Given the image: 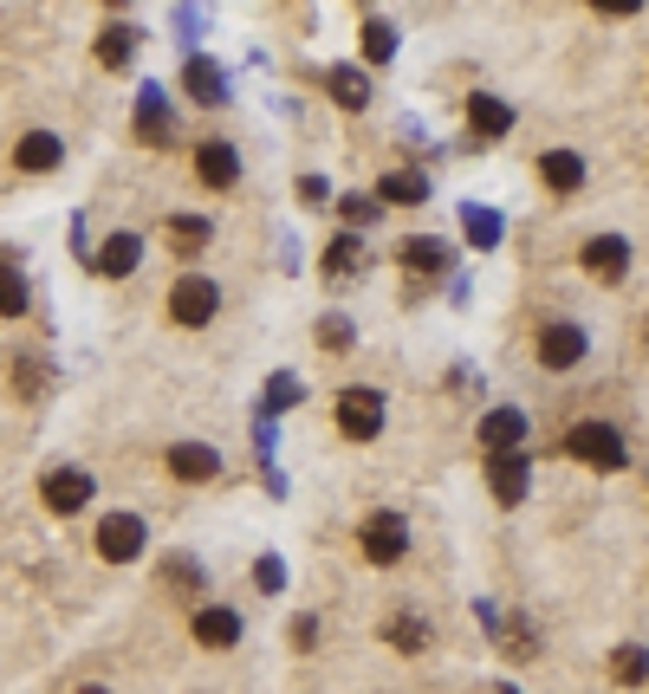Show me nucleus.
I'll list each match as a JSON object with an SVG mask.
<instances>
[{"mask_svg":"<svg viewBox=\"0 0 649 694\" xmlns=\"http://www.w3.org/2000/svg\"><path fill=\"white\" fill-rule=\"evenodd\" d=\"M299 403V377H273L267 383V410H292Z\"/></svg>","mask_w":649,"mask_h":694,"instance_id":"obj_33","label":"nucleus"},{"mask_svg":"<svg viewBox=\"0 0 649 694\" xmlns=\"http://www.w3.org/2000/svg\"><path fill=\"white\" fill-rule=\"evenodd\" d=\"M338 428L351 435V441H377L383 435V396L377 390H338Z\"/></svg>","mask_w":649,"mask_h":694,"instance_id":"obj_5","label":"nucleus"},{"mask_svg":"<svg viewBox=\"0 0 649 694\" xmlns=\"http://www.w3.org/2000/svg\"><path fill=\"white\" fill-rule=\"evenodd\" d=\"M644 338H649V325H644Z\"/></svg>","mask_w":649,"mask_h":694,"instance_id":"obj_36","label":"nucleus"},{"mask_svg":"<svg viewBox=\"0 0 649 694\" xmlns=\"http://www.w3.org/2000/svg\"><path fill=\"white\" fill-rule=\"evenodd\" d=\"M40 500H46L53 513H78V506H91V474H85V468H53V474L40 481Z\"/></svg>","mask_w":649,"mask_h":694,"instance_id":"obj_10","label":"nucleus"},{"mask_svg":"<svg viewBox=\"0 0 649 694\" xmlns=\"http://www.w3.org/2000/svg\"><path fill=\"white\" fill-rule=\"evenodd\" d=\"M209 221L202 214H169V247H176V260H189V254H202L209 247Z\"/></svg>","mask_w":649,"mask_h":694,"instance_id":"obj_23","label":"nucleus"},{"mask_svg":"<svg viewBox=\"0 0 649 694\" xmlns=\"http://www.w3.org/2000/svg\"><path fill=\"white\" fill-rule=\"evenodd\" d=\"M215 312H221V286L215 279L189 273V279L169 286V318H176V325H209Z\"/></svg>","mask_w":649,"mask_h":694,"instance_id":"obj_2","label":"nucleus"},{"mask_svg":"<svg viewBox=\"0 0 649 694\" xmlns=\"http://www.w3.org/2000/svg\"><path fill=\"white\" fill-rule=\"evenodd\" d=\"M137 46H144V33H137V26H104V33H98V66L124 71L131 59H137Z\"/></svg>","mask_w":649,"mask_h":694,"instance_id":"obj_20","label":"nucleus"},{"mask_svg":"<svg viewBox=\"0 0 649 694\" xmlns=\"http://www.w3.org/2000/svg\"><path fill=\"white\" fill-rule=\"evenodd\" d=\"M325 91H332V104H345V111H363V104H370V85H363V71H351V66L325 71Z\"/></svg>","mask_w":649,"mask_h":694,"instance_id":"obj_24","label":"nucleus"},{"mask_svg":"<svg viewBox=\"0 0 649 694\" xmlns=\"http://www.w3.org/2000/svg\"><path fill=\"white\" fill-rule=\"evenodd\" d=\"M13 163H20L26 176H46V169H59V163H66V143L53 137V131H26L20 149H13Z\"/></svg>","mask_w":649,"mask_h":694,"instance_id":"obj_16","label":"nucleus"},{"mask_svg":"<svg viewBox=\"0 0 649 694\" xmlns=\"http://www.w3.org/2000/svg\"><path fill=\"white\" fill-rule=\"evenodd\" d=\"M396 260H403V267H410V273H441V267H448V247H441V240H435V234H410V240H403V247H396Z\"/></svg>","mask_w":649,"mask_h":694,"instance_id":"obj_21","label":"nucleus"},{"mask_svg":"<svg viewBox=\"0 0 649 694\" xmlns=\"http://www.w3.org/2000/svg\"><path fill=\"white\" fill-rule=\"evenodd\" d=\"M195 176H202V189H234L240 182V149L227 137L195 143Z\"/></svg>","mask_w":649,"mask_h":694,"instance_id":"obj_7","label":"nucleus"},{"mask_svg":"<svg viewBox=\"0 0 649 694\" xmlns=\"http://www.w3.org/2000/svg\"><path fill=\"white\" fill-rule=\"evenodd\" d=\"M182 91H189L195 104H221V98H227V71H221L215 59H189V66H182Z\"/></svg>","mask_w":649,"mask_h":694,"instance_id":"obj_19","label":"nucleus"},{"mask_svg":"<svg viewBox=\"0 0 649 694\" xmlns=\"http://www.w3.org/2000/svg\"><path fill=\"white\" fill-rule=\"evenodd\" d=\"M526 481H533V461L513 448V455H488V486H494V500L501 506H519L526 500Z\"/></svg>","mask_w":649,"mask_h":694,"instance_id":"obj_9","label":"nucleus"},{"mask_svg":"<svg viewBox=\"0 0 649 694\" xmlns=\"http://www.w3.org/2000/svg\"><path fill=\"white\" fill-rule=\"evenodd\" d=\"M611 675H617L624 689H644V682H649V649H644V642H624V649L611 656Z\"/></svg>","mask_w":649,"mask_h":694,"instance_id":"obj_28","label":"nucleus"},{"mask_svg":"<svg viewBox=\"0 0 649 694\" xmlns=\"http://www.w3.org/2000/svg\"><path fill=\"white\" fill-rule=\"evenodd\" d=\"M363 59H370V66L396 59V26H383V20H363Z\"/></svg>","mask_w":649,"mask_h":694,"instance_id":"obj_30","label":"nucleus"},{"mask_svg":"<svg viewBox=\"0 0 649 694\" xmlns=\"http://www.w3.org/2000/svg\"><path fill=\"white\" fill-rule=\"evenodd\" d=\"M377 195L396 202V209H416V202H429V176H423V169H396V176L377 182Z\"/></svg>","mask_w":649,"mask_h":694,"instance_id":"obj_22","label":"nucleus"},{"mask_svg":"<svg viewBox=\"0 0 649 694\" xmlns=\"http://www.w3.org/2000/svg\"><path fill=\"white\" fill-rule=\"evenodd\" d=\"M195 642H202V649H234V642H240V611L202 604V611H195Z\"/></svg>","mask_w":649,"mask_h":694,"instance_id":"obj_14","label":"nucleus"},{"mask_svg":"<svg viewBox=\"0 0 649 694\" xmlns=\"http://www.w3.org/2000/svg\"><path fill=\"white\" fill-rule=\"evenodd\" d=\"M137 137H144L149 149H163V143H169V111H163V91H156V85H149L144 104H137Z\"/></svg>","mask_w":649,"mask_h":694,"instance_id":"obj_26","label":"nucleus"},{"mask_svg":"<svg viewBox=\"0 0 649 694\" xmlns=\"http://www.w3.org/2000/svg\"><path fill=\"white\" fill-rule=\"evenodd\" d=\"M383 642H396L403 656H423V649H429V624H423V617H390V624H383Z\"/></svg>","mask_w":649,"mask_h":694,"instance_id":"obj_29","label":"nucleus"},{"mask_svg":"<svg viewBox=\"0 0 649 694\" xmlns=\"http://www.w3.org/2000/svg\"><path fill=\"white\" fill-rule=\"evenodd\" d=\"M566 455L584 461V468H597V474H617L630 455H624V435L611 428V422H572L566 428Z\"/></svg>","mask_w":649,"mask_h":694,"instance_id":"obj_1","label":"nucleus"},{"mask_svg":"<svg viewBox=\"0 0 649 694\" xmlns=\"http://www.w3.org/2000/svg\"><path fill=\"white\" fill-rule=\"evenodd\" d=\"M578 260H584V273H591V279H604V286H611V279L630 273V240H624V234H591Z\"/></svg>","mask_w":649,"mask_h":694,"instance_id":"obj_8","label":"nucleus"},{"mask_svg":"<svg viewBox=\"0 0 649 694\" xmlns=\"http://www.w3.org/2000/svg\"><path fill=\"white\" fill-rule=\"evenodd\" d=\"M137 552H144V519H137V513H104V519H98V558L131 564Z\"/></svg>","mask_w":649,"mask_h":694,"instance_id":"obj_6","label":"nucleus"},{"mask_svg":"<svg viewBox=\"0 0 649 694\" xmlns=\"http://www.w3.org/2000/svg\"><path fill=\"white\" fill-rule=\"evenodd\" d=\"M254 584H260V591H280V584H287V564H280V558H260Z\"/></svg>","mask_w":649,"mask_h":694,"instance_id":"obj_34","label":"nucleus"},{"mask_svg":"<svg viewBox=\"0 0 649 694\" xmlns=\"http://www.w3.org/2000/svg\"><path fill=\"white\" fill-rule=\"evenodd\" d=\"M318 345H351V325H345V318H325V325H318Z\"/></svg>","mask_w":649,"mask_h":694,"instance_id":"obj_35","label":"nucleus"},{"mask_svg":"<svg viewBox=\"0 0 649 694\" xmlns=\"http://www.w3.org/2000/svg\"><path fill=\"white\" fill-rule=\"evenodd\" d=\"M539 182H546L552 195H578V189H584V156H578V149H546V156H539Z\"/></svg>","mask_w":649,"mask_h":694,"instance_id":"obj_13","label":"nucleus"},{"mask_svg":"<svg viewBox=\"0 0 649 694\" xmlns=\"http://www.w3.org/2000/svg\"><path fill=\"white\" fill-rule=\"evenodd\" d=\"M137 260H144V240H137L131 227H124V234H111V240L98 247V273H104V279H131V273H137Z\"/></svg>","mask_w":649,"mask_h":694,"instance_id":"obj_17","label":"nucleus"},{"mask_svg":"<svg viewBox=\"0 0 649 694\" xmlns=\"http://www.w3.org/2000/svg\"><path fill=\"white\" fill-rule=\"evenodd\" d=\"M481 624H488V636L506 649V662H533V656H539V629L526 624L519 611H494V604H481Z\"/></svg>","mask_w":649,"mask_h":694,"instance_id":"obj_4","label":"nucleus"},{"mask_svg":"<svg viewBox=\"0 0 649 694\" xmlns=\"http://www.w3.org/2000/svg\"><path fill=\"white\" fill-rule=\"evenodd\" d=\"M468 131H474L481 143L506 137V131H513V104L494 98V91H474V98H468Z\"/></svg>","mask_w":649,"mask_h":694,"instance_id":"obj_12","label":"nucleus"},{"mask_svg":"<svg viewBox=\"0 0 649 694\" xmlns=\"http://www.w3.org/2000/svg\"><path fill=\"white\" fill-rule=\"evenodd\" d=\"M358 546H363L370 564H396V558L410 552V519H403V513H370L363 533H358Z\"/></svg>","mask_w":649,"mask_h":694,"instance_id":"obj_3","label":"nucleus"},{"mask_svg":"<svg viewBox=\"0 0 649 694\" xmlns=\"http://www.w3.org/2000/svg\"><path fill=\"white\" fill-rule=\"evenodd\" d=\"M363 267V240L358 234H338L332 247H325V279H351Z\"/></svg>","mask_w":649,"mask_h":694,"instance_id":"obj_27","label":"nucleus"},{"mask_svg":"<svg viewBox=\"0 0 649 694\" xmlns=\"http://www.w3.org/2000/svg\"><path fill=\"white\" fill-rule=\"evenodd\" d=\"M13 390H20V396H46V390H53V370H46L40 357H20V363H13Z\"/></svg>","mask_w":649,"mask_h":694,"instance_id":"obj_31","label":"nucleus"},{"mask_svg":"<svg viewBox=\"0 0 649 694\" xmlns=\"http://www.w3.org/2000/svg\"><path fill=\"white\" fill-rule=\"evenodd\" d=\"M461 227H468V240H474V247H501V214L468 209V214H461Z\"/></svg>","mask_w":649,"mask_h":694,"instance_id":"obj_32","label":"nucleus"},{"mask_svg":"<svg viewBox=\"0 0 649 694\" xmlns=\"http://www.w3.org/2000/svg\"><path fill=\"white\" fill-rule=\"evenodd\" d=\"M169 474H176V481H215L221 455L209 441H176V448H169Z\"/></svg>","mask_w":649,"mask_h":694,"instance_id":"obj_15","label":"nucleus"},{"mask_svg":"<svg viewBox=\"0 0 649 694\" xmlns=\"http://www.w3.org/2000/svg\"><path fill=\"white\" fill-rule=\"evenodd\" d=\"M26 305H33V286H26V273H20L13 260H0V318H26Z\"/></svg>","mask_w":649,"mask_h":694,"instance_id":"obj_25","label":"nucleus"},{"mask_svg":"<svg viewBox=\"0 0 649 694\" xmlns=\"http://www.w3.org/2000/svg\"><path fill=\"white\" fill-rule=\"evenodd\" d=\"M519 435H526V416H519V410H488V416H481V448H488V455H513Z\"/></svg>","mask_w":649,"mask_h":694,"instance_id":"obj_18","label":"nucleus"},{"mask_svg":"<svg viewBox=\"0 0 649 694\" xmlns=\"http://www.w3.org/2000/svg\"><path fill=\"white\" fill-rule=\"evenodd\" d=\"M584 350H591V338H584L578 325H546V332H539V363H546V370H572Z\"/></svg>","mask_w":649,"mask_h":694,"instance_id":"obj_11","label":"nucleus"}]
</instances>
